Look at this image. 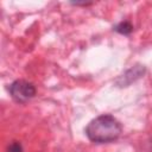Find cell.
I'll return each instance as SVG.
<instances>
[{"label":"cell","mask_w":152,"mask_h":152,"mask_svg":"<svg viewBox=\"0 0 152 152\" xmlns=\"http://www.w3.org/2000/svg\"><path fill=\"white\" fill-rule=\"evenodd\" d=\"M8 152H23V146L19 141H13L8 145Z\"/></svg>","instance_id":"5b68a950"},{"label":"cell","mask_w":152,"mask_h":152,"mask_svg":"<svg viewBox=\"0 0 152 152\" xmlns=\"http://www.w3.org/2000/svg\"><path fill=\"white\" fill-rule=\"evenodd\" d=\"M122 132L121 124L110 114L93 119L86 127V135L93 142L104 144L116 140Z\"/></svg>","instance_id":"6da1fadb"},{"label":"cell","mask_w":152,"mask_h":152,"mask_svg":"<svg viewBox=\"0 0 152 152\" xmlns=\"http://www.w3.org/2000/svg\"><path fill=\"white\" fill-rule=\"evenodd\" d=\"M114 30H115L116 32L121 33V34H129V33L133 31V26H132V24H131L129 21H122V23L118 24V25L114 27Z\"/></svg>","instance_id":"277c9868"},{"label":"cell","mask_w":152,"mask_h":152,"mask_svg":"<svg viewBox=\"0 0 152 152\" xmlns=\"http://www.w3.org/2000/svg\"><path fill=\"white\" fill-rule=\"evenodd\" d=\"M144 74H145V66L141 65V64H135L134 66H132L131 69H128L127 71H125L116 80V84L119 87H127L132 82H134L138 78H140Z\"/></svg>","instance_id":"3957f363"},{"label":"cell","mask_w":152,"mask_h":152,"mask_svg":"<svg viewBox=\"0 0 152 152\" xmlns=\"http://www.w3.org/2000/svg\"><path fill=\"white\" fill-rule=\"evenodd\" d=\"M37 90L33 83L25 80H17L10 86V94L12 99L19 103H25L36 95Z\"/></svg>","instance_id":"7a4b0ae2"}]
</instances>
